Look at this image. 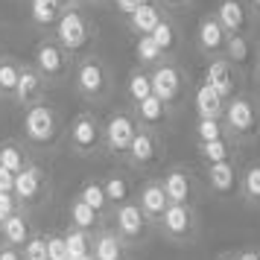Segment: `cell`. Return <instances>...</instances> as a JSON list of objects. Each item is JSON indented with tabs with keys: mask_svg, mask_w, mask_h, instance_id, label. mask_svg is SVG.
Wrapping results in <instances>:
<instances>
[{
	"mask_svg": "<svg viewBox=\"0 0 260 260\" xmlns=\"http://www.w3.org/2000/svg\"><path fill=\"white\" fill-rule=\"evenodd\" d=\"M222 123L237 146H251L254 141H260V103L251 94L240 91L231 100H225Z\"/></svg>",
	"mask_w": 260,
	"mask_h": 260,
	"instance_id": "6da1fadb",
	"label": "cell"
},
{
	"mask_svg": "<svg viewBox=\"0 0 260 260\" xmlns=\"http://www.w3.org/2000/svg\"><path fill=\"white\" fill-rule=\"evenodd\" d=\"M73 88L88 103H106L108 96H111V88H114V79H111L108 64L100 56H85V59H79L73 64Z\"/></svg>",
	"mask_w": 260,
	"mask_h": 260,
	"instance_id": "7a4b0ae2",
	"label": "cell"
},
{
	"mask_svg": "<svg viewBox=\"0 0 260 260\" xmlns=\"http://www.w3.org/2000/svg\"><path fill=\"white\" fill-rule=\"evenodd\" d=\"M149 82H152V94L158 96L161 103H167L173 111L184 103V96H187V91H190L187 73H184V68L173 59H167V61H161L158 68H152V71H149Z\"/></svg>",
	"mask_w": 260,
	"mask_h": 260,
	"instance_id": "3957f363",
	"label": "cell"
},
{
	"mask_svg": "<svg viewBox=\"0 0 260 260\" xmlns=\"http://www.w3.org/2000/svg\"><path fill=\"white\" fill-rule=\"evenodd\" d=\"M21 132H24V141L32 143V146H53L56 138H59V114L50 103H36V106L24 108V123H21Z\"/></svg>",
	"mask_w": 260,
	"mask_h": 260,
	"instance_id": "277c9868",
	"label": "cell"
},
{
	"mask_svg": "<svg viewBox=\"0 0 260 260\" xmlns=\"http://www.w3.org/2000/svg\"><path fill=\"white\" fill-rule=\"evenodd\" d=\"M96 29L94 24L88 21L82 15V9L79 6H73V9H64V12L59 15V21H56V26H53V38L59 41L61 47L68 50V53H82L91 41H94Z\"/></svg>",
	"mask_w": 260,
	"mask_h": 260,
	"instance_id": "5b68a950",
	"label": "cell"
},
{
	"mask_svg": "<svg viewBox=\"0 0 260 260\" xmlns=\"http://www.w3.org/2000/svg\"><path fill=\"white\" fill-rule=\"evenodd\" d=\"M138 120L132 114V108H120L114 114H108V120L103 123V152H108L111 158H126L132 141L138 135Z\"/></svg>",
	"mask_w": 260,
	"mask_h": 260,
	"instance_id": "8992f818",
	"label": "cell"
},
{
	"mask_svg": "<svg viewBox=\"0 0 260 260\" xmlns=\"http://www.w3.org/2000/svg\"><path fill=\"white\" fill-rule=\"evenodd\" d=\"M161 234L176 243V246H190L199 237V211L193 205H170L161 222L155 225Z\"/></svg>",
	"mask_w": 260,
	"mask_h": 260,
	"instance_id": "52a82bcc",
	"label": "cell"
},
{
	"mask_svg": "<svg viewBox=\"0 0 260 260\" xmlns=\"http://www.w3.org/2000/svg\"><path fill=\"white\" fill-rule=\"evenodd\" d=\"M29 64H32L47 82H59V79H64V76L71 73L73 56L50 36V38H44V41L36 44V53H32V61H29Z\"/></svg>",
	"mask_w": 260,
	"mask_h": 260,
	"instance_id": "ba28073f",
	"label": "cell"
},
{
	"mask_svg": "<svg viewBox=\"0 0 260 260\" xmlns=\"http://www.w3.org/2000/svg\"><path fill=\"white\" fill-rule=\"evenodd\" d=\"M164 138H161V132H149V129H138L135 135V141H132L129 152H126V164L132 170H138V173H149L155 167L164 164Z\"/></svg>",
	"mask_w": 260,
	"mask_h": 260,
	"instance_id": "9c48e42d",
	"label": "cell"
},
{
	"mask_svg": "<svg viewBox=\"0 0 260 260\" xmlns=\"http://www.w3.org/2000/svg\"><path fill=\"white\" fill-rule=\"evenodd\" d=\"M68 143L76 155L91 158V155L103 152V123L94 111H79L73 117L71 129H68Z\"/></svg>",
	"mask_w": 260,
	"mask_h": 260,
	"instance_id": "30bf717a",
	"label": "cell"
},
{
	"mask_svg": "<svg viewBox=\"0 0 260 260\" xmlns=\"http://www.w3.org/2000/svg\"><path fill=\"white\" fill-rule=\"evenodd\" d=\"M161 187H164L170 205H193V208H196V202H199V196H202L199 178H196V173L184 164L167 167L164 176H161Z\"/></svg>",
	"mask_w": 260,
	"mask_h": 260,
	"instance_id": "8fae6325",
	"label": "cell"
},
{
	"mask_svg": "<svg viewBox=\"0 0 260 260\" xmlns=\"http://www.w3.org/2000/svg\"><path fill=\"white\" fill-rule=\"evenodd\" d=\"M108 222H111L108 228H111V231H114V234H117L129 248L146 243V237H149V231H152V225L146 222V216L138 211L135 202H126V205L114 208L111 216H108Z\"/></svg>",
	"mask_w": 260,
	"mask_h": 260,
	"instance_id": "7c38bea8",
	"label": "cell"
},
{
	"mask_svg": "<svg viewBox=\"0 0 260 260\" xmlns=\"http://www.w3.org/2000/svg\"><path fill=\"white\" fill-rule=\"evenodd\" d=\"M202 82L208 85V88H213V91L222 96V100H231L234 94H240V85H243V71H237V68H234L228 59L216 56V59H208Z\"/></svg>",
	"mask_w": 260,
	"mask_h": 260,
	"instance_id": "4fadbf2b",
	"label": "cell"
},
{
	"mask_svg": "<svg viewBox=\"0 0 260 260\" xmlns=\"http://www.w3.org/2000/svg\"><path fill=\"white\" fill-rule=\"evenodd\" d=\"M132 202L138 205V211L146 216V222L152 225V228L161 222V216H164L167 208H170V199H167L164 187H161V178H146L141 187L135 190Z\"/></svg>",
	"mask_w": 260,
	"mask_h": 260,
	"instance_id": "5bb4252c",
	"label": "cell"
},
{
	"mask_svg": "<svg viewBox=\"0 0 260 260\" xmlns=\"http://www.w3.org/2000/svg\"><path fill=\"white\" fill-rule=\"evenodd\" d=\"M202 181L219 199H231L240 196V164L228 161V164H211L202 170Z\"/></svg>",
	"mask_w": 260,
	"mask_h": 260,
	"instance_id": "9a60e30c",
	"label": "cell"
},
{
	"mask_svg": "<svg viewBox=\"0 0 260 260\" xmlns=\"http://www.w3.org/2000/svg\"><path fill=\"white\" fill-rule=\"evenodd\" d=\"M216 21L228 36H251V12H248L246 0H219L216 3Z\"/></svg>",
	"mask_w": 260,
	"mask_h": 260,
	"instance_id": "2e32d148",
	"label": "cell"
},
{
	"mask_svg": "<svg viewBox=\"0 0 260 260\" xmlns=\"http://www.w3.org/2000/svg\"><path fill=\"white\" fill-rule=\"evenodd\" d=\"M225 41H228V32L219 26L216 15L213 12L202 15L199 26H196V50H199L205 59H216V56H222Z\"/></svg>",
	"mask_w": 260,
	"mask_h": 260,
	"instance_id": "e0dca14e",
	"label": "cell"
},
{
	"mask_svg": "<svg viewBox=\"0 0 260 260\" xmlns=\"http://www.w3.org/2000/svg\"><path fill=\"white\" fill-rule=\"evenodd\" d=\"M44 190H47V176H44V170L38 164H29L24 167L18 176H15V199H18V205L21 208H26V205H36L41 196H44Z\"/></svg>",
	"mask_w": 260,
	"mask_h": 260,
	"instance_id": "ac0fdd59",
	"label": "cell"
},
{
	"mask_svg": "<svg viewBox=\"0 0 260 260\" xmlns=\"http://www.w3.org/2000/svg\"><path fill=\"white\" fill-rule=\"evenodd\" d=\"M132 114H135V120H138V126H141V129L164 132L167 126H170V120H173V114H176V111L152 94V96H146L143 103L132 106Z\"/></svg>",
	"mask_w": 260,
	"mask_h": 260,
	"instance_id": "d6986e66",
	"label": "cell"
},
{
	"mask_svg": "<svg viewBox=\"0 0 260 260\" xmlns=\"http://www.w3.org/2000/svg\"><path fill=\"white\" fill-rule=\"evenodd\" d=\"M44 91H47V79L32 68V64H24L21 61V73H18V88H15V103L18 106H36L44 100Z\"/></svg>",
	"mask_w": 260,
	"mask_h": 260,
	"instance_id": "ffe728a7",
	"label": "cell"
},
{
	"mask_svg": "<svg viewBox=\"0 0 260 260\" xmlns=\"http://www.w3.org/2000/svg\"><path fill=\"white\" fill-rule=\"evenodd\" d=\"M91 254H94V260H132L129 246H126L108 225L100 228V231L91 237Z\"/></svg>",
	"mask_w": 260,
	"mask_h": 260,
	"instance_id": "44dd1931",
	"label": "cell"
},
{
	"mask_svg": "<svg viewBox=\"0 0 260 260\" xmlns=\"http://www.w3.org/2000/svg\"><path fill=\"white\" fill-rule=\"evenodd\" d=\"M164 18H167V12L161 9V3H158V0H146L143 6H138V9L126 18V26L135 32V38H141V36H149V32H152Z\"/></svg>",
	"mask_w": 260,
	"mask_h": 260,
	"instance_id": "7402d4cb",
	"label": "cell"
},
{
	"mask_svg": "<svg viewBox=\"0 0 260 260\" xmlns=\"http://www.w3.org/2000/svg\"><path fill=\"white\" fill-rule=\"evenodd\" d=\"M106 225H108V219H103L100 213H94L88 205H82V202L76 199V196L68 202V228H76V231H85V234H96Z\"/></svg>",
	"mask_w": 260,
	"mask_h": 260,
	"instance_id": "603a6c76",
	"label": "cell"
},
{
	"mask_svg": "<svg viewBox=\"0 0 260 260\" xmlns=\"http://www.w3.org/2000/svg\"><path fill=\"white\" fill-rule=\"evenodd\" d=\"M193 108H196V117H202V120H222L225 100L213 88L199 82L193 88Z\"/></svg>",
	"mask_w": 260,
	"mask_h": 260,
	"instance_id": "cb8c5ba5",
	"label": "cell"
},
{
	"mask_svg": "<svg viewBox=\"0 0 260 260\" xmlns=\"http://www.w3.org/2000/svg\"><path fill=\"white\" fill-rule=\"evenodd\" d=\"M36 234L32 231V225H29V216L24 211H15L9 219H3V228H0V243H6V246L12 248H24L26 240Z\"/></svg>",
	"mask_w": 260,
	"mask_h": 260,
	"instance_id": "d4e9b609",
	"label": "cell"
},
{
	"mask_svg": "<svg viewBox=\"0 0 260 260\" xmlns=\"http://www.w3.org/2000/svg\"><path fill=\"white\" fill-rule=\"evenodd\" d=\"M196 155H199V161L205 167L228 164V161H237L240 146L231 138H222V141H211V143H196Z\"/></svg>",
	"mask_w": 260,
	"mask_h": 260,
	"instance_id": "484cf974",
	"label": "cell"
},
{
	"mask_svg": "<svg viewBox=\"0 0 260 260\" xmlns=\"http://www.w3.org/2000/svg\"><path fill=\"white\" fill-rule=\"evenodd\" d=\"M149 38L155 41V47L164 53V59H173V56L178 53V47H181V29H178V24L170 18V15L149 32Z\"/></svg>",
	"mask_w": 260,
	"mask_h": 260,
	"instance_id": "4316f807",
	"label": "cell"
},
{
	"mask_svg": "<svg viewBox=\"0 0 260 260\" xmlns=\"http://www.w3.org/2000/svg\"><path fill=\"white\" fill-rule=\"evenodd\" d=\"M240 199L248 208H260V161L240 167Z\"/></svg>",
	"mask_w": 260,
	"mask_h": 260,
	"instance_id": "83f0119b",
	"label": "cell"
},
{
	"mask_svg": "<svg viewBox=\"0 0 260 260\" xmlns=\"http://www.w3.org/2000/svg\"><path fill=\"white\" fill-rule=\"evenodd\" d=\"M76 199L82 202V205H88L94 213H100L103 219H108V216H111V205H108V199H106L103 181H96V178L82 181V187H79V193H76Z\"/></svg>",
	"mask_w": 260,
	"mask_h": 260,
	"instance_id": "f1b7e54d",
	"label": "cell"
},
{
	"mask_svg": "<svg viewBox=\"0 0 260 260\" xmlns=\"http://www.w3.org/2000/svg\"><path fill=\"white\" fill-rule=\"evenodd\" d=\"M222 59H228L237 71H243L248 61L254 59V47H251V36H228L222 50Z\"/></svg>",
	"mask_w": 260,
	"mask_h": 260,
	"instance_id": "f546056e",
	"label": "cell"
},
{
	"mask_svg": "<svg viewBox=\"0 0 260 260\" xmlns=\"http://www.w3.org/2000/svg\"><path fill=\"white\" fill-rule=\"evenodd\" d=\"M29 164H32V161H29V152L24 149V143H18V141L0 143V167H3V170H9L12 176H18V173Z\"/></svg>",
	"mask_w": 260,
	"mask_h": 260,
	"instance_id": "4dcf8cb0",
	"label": "cell"
},
{
	"mask_svg": "<svg viewBox=\"0 0 260 260\" xmlns=\"http://www.w3.org/2000/svg\"><path fill=\"white\" fill-rule=\"evenodd\" d=\"M103 190H106V199L111 205V211L132 202V181L123 173H111V176L103 178Z\"/></svg>",
	"mask_w": 260,
	"mask_h": 260,
	"instance_id": "1f68e13d",
	"label": "cell"
},
{
	"mask_svg": "<svg viewBox=\"0 0 260 260\" xmlns=\"http://www.w3.org/2000/svg\"><path fill=\"white\" fill-rule=\"evenodd\" d=\"M146 96H152V82H149V71L143 68H135V71L126 76V100H129V108L143 103Z\"/></svg>",
	"mask_w": 260,
	"mask_h": 260,
	"instance_id": "d6a6232c",
	"label": "cell"
},
{
	"mask_svg": "<svg viewBox=\"0 0 260 260\" xmlns=\"http://www.w3.org/2000/svg\"><path fill=\"white\" fill-rule=\"evenodd\" d=\"M135 61H138V68H143V71H152V68H158L164 59V53L155 47V41L149 36H141L138 41H135Z\"/></svg>",
	"mask_w": 260,
	"mask_h": 260,
	"instance_id": "836d02e7",
	"label": "cell"
},
{
	"mask_svg": "<svg viewBox=\"0 0 260 260\" xmlns=\"http://www.w3.org/2000/svg\"><path fill=\"white\" fill-rule=\"evenodd\" d=\"M18 73H21V61L12 59V56H0V100H12L15 96Z\"/></svg>",
	"mask_w": 260,
	"mask_h": 260,
	"instance_id": "e575fe53",
	"label": "cell"
},
{
	"mask_svg": "<svg viewBox=\"0 0 260 260\" xmlns=\"http://www.w3.org/2000/svg\"><path fill=\"white\" fill-rule=\"evenodd\" d=\"M29 15H32V21H36L38 26H47V29H53V26H56V21H59L61 9L53 3V0H29Z\"/></svg>",
	"mask_w": 260,
	"mask_h": 260,
	"instance_id": "d590c367",
	"label": "cell"
},
{
	"mask_svg": "<svg viewBox=\"0 0 260 260\" xmlns=\"http://www.w3.org/2000/svg\"><path fill=\"white\" fill-rule=\"evenodd\" d=\"M64 237V248H68V257H85V254H91V237L94 234H85V231H76V228H68V231H61Z\"/></svg>",
	"mask_w": 260,
	"mask_h": 260,
	"instance_id": "8d00e7d4",
	"label": "cell"
},
{
	"mask_svg": "<svg viewBox=\"0 0 260 260\" xmlns=\"http://www.w3.org/2000/svg\"><path fill=\"white\" fill-rule=\"evenodd\" d=\"M193 138L196 143H211V141H222L228 138V132H225V123L222 120H196V126H193Z\"/></svg>",
	"mask_w": 260,
	"mask_h": 260,
	"instance_id": "74e56055",
	"label": "cell"
},
{
	"mask_svg": "<svg viewBox=\"0 0 260 260\" xmlns=\"http://www.w3.org/2000/svg\"><path fill=\"white\" fill-rule=\"evenodd\" d=\"M21 257L24 260H47V243L41 234H32L26 240V246L21 248Z\"/></svg>",
	"mask_w": 260,
	"mask_h": 260,
	"instance_id": "f35d334b",
	"label": "cell"
},
{
	"mask_svg": "<svg viewBox=\"0 0 260 260\" xmlns=\"http://www.w3.org/2000/svg\"><path fill=\"white\" fill-rule=\"evenodd\" d=\"M44 243H47V260H64L68 257V248H64V237L59 231H53V234L44 237Z\"/></svg>",
	"mask_w": 260,
	"mask_h": 260,
	"instance_id": "ab89813d",
	"label": "cell"
},
{
	"mask_svg": "<svg viewBox=\"0 0 260 260\" xmlns=\"http://www.w3.org/2000/svg\"><path fill=\"white\" fill-rule=\"evenodd\" d=\"M15 211H24L15 199V193H0V219H9Z\"/></svg>",
	"mask_w": 260,
	"mask_h": 260,
	"instance_id": "60d3db41",
	"label": "cell"
},
{
	"mask_svg": "<svg viewBox=\"0 0 260 260\" xmlns=\"http://www.w3.org/2000/svg\"><path fill=\"white\" fill-rule=\"evenodd\" d=\"M111 3H114V9H117V12L123 15V18H129V15L135 12L138 6H143L146 0H111Z\"/></svg>",
	"mask_w": 260,
	"mask_h": 260,
	"instance_id": "b9f144b4",
	"label": "cell"
},
{
	"mask_svg": "<svg viewBox=\"0 0 260 260\" xmlns=\"http://www.w3.org/2000/svg\"><path fill=\"white\" fill-rule=\"evenodd\" d=\"M158 3H161L164 12H184V9H190L193 0H158Z\"/></svg>",
	"mask_w": 260,
	"mask_h": 260,
	"instance_id": "7bdbcfd3",
	"label": "cell"
},
{
	"mask_svg": "<svg viewBox=\"0 0 260 260\" xmlns=\"http://www.w3.org/2000/svg\"><path fill=\"white\" fill-rule=\"evenodd\" d=\"M12 190H15V176L0 167V193H12Z\"/></svg>",
	"mask_w": 260,
	"mask_h": 260,
	"instance_id": "ee69618b",
	"label": "cell"
},
{
	"mask_svg": "<svg viewBox=\"0 0 260 260\" xmlns=\"http://www.w3.org/2000/svg\"><path fill=\"white\" fill-rule=\"evenodd\" d=\"M248 85H251V96L260 103V68L251 64V76H248Z\"/></svg>",
	"mask_w": 260,
	"mask_h": 260,
	"instance_id": "f6af8a7d",
	"label": "cell"
},
{
	"mask_svg": "<svg viewBox=\"0 0 260 260\" xmlns=\"http://www.w3.org/2000/svg\"><path fill=\"white\" fill-rule=\"evenodd\" d=\"M0 260H24L21 257V248H12L6 243H0Z\"/></svg>",
	"mask_w": 260,
	"mask_h": 260,
	"instance_id": "bcb514c9",
	"label": "cell"
},
{
	"mask_svg": "<svg viewBox=\"0 0 260 260\" xmlns=\"http://www.w3.org/2000/svg\"><path fill=\"white\" fill-rule=\"evenodd\" d=\"M237 260H260V246H248L237 251Z\"/></svg>",
	"mask_w": 260,
	"mask_h": 260,
	"instance_id": "7dc6e473",
	"label": "cell"
},
{
	"mask_svg": "<svg viewBox=\"0 0 260 260\" xmlns=\"http://www.w3.org/2000/svg\"><path fill=\"white\" fill-rule=\"evenodd\" d=\"M248 12H251V21H260V0H246Z\"/></svg>",
	"mask_w": 260,
	"mask_h": 260,
	"instance_id": "c3c4849f",
	"label": "cell"
},
{
	"mask_svg": "<svg viewBox=\"0 0 260 260\" xmlns=\"http://www.w3.org/2000/svg\"><path fill=\"white\" fill-rule=\"evenodd\" d=\"M53 3H56V6H59L61 12H64V9H73V6H79V3H76V0H53Z\"/></svg>",
	"mask_w": 260,
	"mask_h": 260,
	"instance_id": "681fc988",
	"label": "cell"
},
{
	"mask_svg": "<svg viewBox=\"0 0 260 260\" xmlns=\"http://www.w3.org/2000/svg\"><path fill=\"white\" fill-rule=\"evenodd\" d=\"M216 260H237V251H219Z\"/></svg>",
	"mask_w": 260,
	"mask_h": 260,
	"instance_id": "f907efd6",
	"label": "cell"
},
{
	"mask_svg": "<svg viewBox=\"0 0 260 260\" xmlns=\"http://www.w3.org/2000/svg\"><path fill=\"white\" fill-rule=\"evenodd\" d=\"M254 64L260 68V41H257V47H254Z\"/></svg>",
	"mask_w": 260,
	"mask_h": 260,
	"instance_id": "816d5d0a",
	"label": "cell"
},
{
	"mask_svg": "<svg viewBox=\"0 0 260 260\" xmlns=\"http://www.w3.org/2000/svg\"><path fill=\"white\" fill-rule=\"evenodd\" d=\"M85 3H94V6H103V3H111V0H85Z\"/></svg>",
	"mask_w": 260,
	"mask_h": 260,
	"instance_id": "f5cc1de1",
	"label": "cell"
},
{
	"mask_svg": "<svg viewBox=\"0 0 260 260\" xmlns=\"http://www.w3.org/2000/svg\"><path fill=\"white\" fill-rule=\"evenodd\" d=\"M79 260H94V254H85V257H79Z\"/></svg>",
	"mask_w": 260,
	"mask_h": 260,
	"instance_id": "db71d44e",
	"label": "cell"
},
{
	"mask_svg": "<svg viewBox=\"0 0 260 260\" xmlns=\"http://www.w3.org/2000/svg\"><path fill=\"white\" fill-rule=\"evenodd\" d=\"M76 3H79V6H82V3H85V0H76Z\"/></svg>",
	"mask_w": 260,
	"mask_h": 260,
	"instance_id": "11a10c76",
	"label": "cell"
},
{
	"mask_svg": "<svg viewBox=\"0 0 260 260\" xmlns=\"http://www.w3.org/2000/svg\"><path fill=\"white\" fill-rule=\"evenodd\" d=\"M64 260H76V257H64Z\"/></svg>",
	"mask_w": 260,
	"mask_h": 260,
	"instance_id": "9f6ffc18",
	"label": "cell"
},
{
	"mask_svg": "<svg viewBox=\"0 0 260 260\" xmlns=\"http://www.w3.org/2000/svg\"><path fill=\"white\" fill-rule=\"evenodd\" d=\"M0 228H3V219H0Z\"/></svg>",
	"mask_w": 260,
	"mask_h": 260,
	"instance_id": "6f0895ef",
	"label": "cell"
}]
</instances>
